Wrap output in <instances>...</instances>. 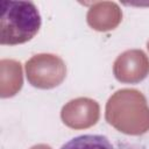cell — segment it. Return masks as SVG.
<instances>
[{
    "instance_id": "30bf717a",
    "label": "cell",
    "mask_w": 149,
    "mask_h": 149,
    "mask_svg": "<svg viewBox=\"0 0 149 149\" xmlns=\"http://www.w3.org/2000/svg\"><path fill=\"white\" fill-rule=\"evenodd\" d=\"M147 48H148V50H149V41L147 42Z\"/></svg>"
},
{
    "instance_id": "3957f363",
    "label": "cell",
    "mask_w": 149,
    "mask_h": 149,
    "mask_svg": "<svg viewBox=\"0 0 149 149\" xmlns=\"http://www.w3.org/2000/svg\"><path fill=\"white\" fill-rule=\"evenodd\" d=\"M28 83L40 90H51L61 85L66 77L64 61L54 54H37L26 62Z\"/></svg>"
},
{
    "instance_id": "277c9868",
    "label": "cell",
    "mask_w": 149,
    "mask_h": 149,
    "mask_svg": "<svg viewBox=\"0 0 149 149\" xmlns=\"http://www.w3.org/2000/svg\"><path fill=\"white\" fill-rule=\"evenodd\" d=\"M113 74L120 83L137 84L149 74V57L141 49L126 50L114 61Z\"/></svg>"
},
{
    "instance_id": "ba28073f",
    "label": "cell",
    "mask_w": 149,
    "mask_h": 149,
    "mask_svg": "<svg viewBox=\"0 0 149 149\" xmlns=\"http://www.w3.org/2000/svg\"><path fill=\"white\" fill-rule=\"evenodd\" d=\"M61 149H114V147L104 135L85 134L71 139Z\"/></svg>"
},
{
    "instance_id": "8992f818",
    "label": "cell",
    "mask_w": 149,
    "mask_h": 149,
    "mask_svg": "<svg viewBox=\"0 0 149 149\" xmlns=\"http://www.w3.org/2000/svg\"><path fill=\"white\" fill-rule=\"evenodd\" d=\"M122 20V10L116 2L97 1L93 2L86 14L87 24L97 31H111L115 29Z\"/></svg>"
},
{
    "instance_id": "52a82bcc",
    "label": "cell",
    "mask_w": 149,
    "mask_h": 149,
    "mask_svg": "<svg viewBox=\"0 0 149 149\" xmlns=\"http://www.w3.org/2000/svg\"><path fill=\"white\" fill-rule=\"evenodd\" d=\"M23 85L21 63L15 59L0 61V97L10 98L20 92Z\"/></svg>"
},
{
    "instance_id": "7a4b0ae2",
    "label": "cell",
    "mask_w": 149,
    "mask_h": 149,
    "mask_svg": "<svg viewBox=\"0 0 149 149\" xmlns=\"http://www.w3.org/2000/svg\"><path fill=\"white\" fill-rule=\"evenodd\" d=\"M0 44L17 45L30 41L41 28V15L31 1H0Z\"/></svg>"
},
{
    "instance_id": "5b68a950",
    "label": "cell",
    "mask_w": 149,
    "mask_h": 149,
    "mask_svg": "<svg viewBox=\"0 0 149 149\" xmlns=\"http://www.w3.org/2000/svg\"><path fill=\"white\" fill-rule=\"evenodd\" d=\"M100 118L99 104L86 97H79L66 102L61 111L63 123L71 129H86L94 126Z\"/></svg>"
},
{
    "instance_id": "9c48e42d",
    "label": "cell",
    "mask_w": 149,
    "mask_h": 149,
    "mask_svg": "<svg viewBox=\"0 0 149 149\" xmlns=\"http://www.w3.org/2000/svg\"><path fill=\"white\" fill-rule=\"evenodd\" d=\"M30 149H52L50 146H48V144H44V143H40V144H35V146H33Z\"/></svg>"
},
{
    "instance_id": "6da1fadb",
    "label": "cell",
    "mask_w": 149,
    "mask_h": 149,
    "mask_svg": "<svg viewBox=\"0 0 149 149\" xmlns=\"http://www.w3.org/2000/svg\"><path fill=\"white\" fill-rule=\"evenodd\" d=\"M105 119L122 134L140 136L149 132V106L142 92L121 88L106 102Z\"/></svg>"
}]
</instances>
